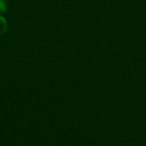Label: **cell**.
<instances>
[{
	"instance_id": "6da1fadb",
	"label": "cell",
	"mask_w": 146,
	"mask_h": 146,
	"mask_svg": "<svg viewBox=\"0 0 146 146\" xmlns=\"http://www.w3.org/2000/svg\"><path fill=\"white\" fill-rule=\"evenodd\" d=\"M7 21L2 15H0V35H3L7 31Z\"/></svg>"
},
{
	"instance_id": "7a4b0ae2",
	"label": "cell",
	"mask_w": 146,
	"mask_h": 146,
	"mask_svg": "<svg viewBox=\"0 0 146 146\" xmlns=\"http://www.w3.org/2000/svg\"><path fill=\"white\" fill-rule=\"evenodd\" d=\"M7 10V3L5 0H0V13H4Z\"/></svg>"
}]
</instances>
